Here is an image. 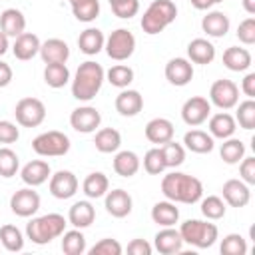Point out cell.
Wrapping results in <instances>:
<instances>
[{
    "label": "cell",
    "instance_id": "obj_39",
    "mask_svg": "<svg viewBox=\"0 0 255 255\" xmlns=\"http://www.w3.org/2000/svg\"><path fill=\"white\" fill-rule=\"evenodd\" d=\"M106 78H108V82L112 86L124 90L133 82V70L129 66H126V64H116L106 72Z\"/></svg>",
    "mask_w": 255,
    "mask_h": 255
},
{
    "label": "cell",
    "instance_id": "obj_3",
    "mask_svg": "<svg viewBox=\"0 0 255 255\" xmlns=\"http://www.w3.org/2000/svg\"><path fill=\"white\" fill-rule=\"evenodd\" d=\"M66 217L60 213H46L40 217H32L26 225V237L36 245H46L66 231Z\"/></svg>",
    "mask_w": 255,
    "mask_h": 255
},
{
    "label": "cell",
    "instance_id": "obj_5",
    "mask_svg": "<svg viewBox=\"0 0 255 255\" xmlns=\"http://www.w3.org/2000/svg\"><path fill=\"white\" fill-rule=\"evenodd\" d=\"M179 235L183 239V243L193 245L197 249H207L211 247L217 237H219V229L215 223L209 221H201V219H187L181 223L179 227Z\"/></svg>",
    "mask_w": 255,
    "mask_h": 255
},
{
    "label": "cell",
    "instance_id": "obj_36",
    "mask_svg": "<svg viewBox=\"0 0 255 255\" xmlns=\"http://www.w3.org/2000/svg\"><path fill=\"white\" fill-rule=\"evenodd\" d=\"M44 82L58 90V88H64L68 82H70V70L66 64H46L44 68Z\"/></svg>",
    "mask_w": 255,
    "mask_h": 255
},
{
    "label": "cell",
    "instance_id": "obj_8",
    "mask_svg": "<svg viewBox=\"0 0 255 255\" xmlns=\"http://www.w3.org/2000/svg\"><path fill=\"white\" fill-rule=\"evenodd\" d=\"M14 116L24 128H38L46 120V106L38 98H22L14 108Z\"/></svg>",
    "mask_w": 255,
    "mask_h": 255
},
{
    "label": "cell",
    "instance_id": "obj_20",
    "mask_svg": "<svg viewBox=\"0 0 255 255\" xmlns=\"http://www.w3.org/2000/svg\"><path fill=\"white\" fill-rule=\"evenodd\" d=\"M153 247L161 253V255H173L179 253L183 247V239L179 235V229L173 227H163L155 233L153 237Z\"/></svg>",
    "mask_w": 255,
    "mask_h": 255
},
{
    "label": "cell",
    "instance_id": "obj_41",
    "mask_svg": "<svg viewBox=\"0 0 255 255\" xmlns=\"http://www.w3.org/2000/svg\"><path fill=\"white\" fill-rule=\"evenodd\" d=\"M201 213L209 221H217L225 217V201L219 195H207L201 199Z\"/></svg>",
    "mask_w": 255,
    "mask_h": 255
},
{
    "label": "cell",
    "instance_id": "obj_59",
    "mask_svg": "<svg viewBox=\"0 0 255 255\" xmlns=\"http://www.w3.org/2000/svg\"><path fill=\"white\" fill-rule=\"evenodd\" d=\"M213 2H215V4H217V2H223V0H213Z\"/></svg>",
    "mask_w": 255,
    "mask_h": 255
},
{
    "label": "cell",
    "instance_id": "obj_60",
    "mask_svg": "<svg viewBox=\"0 0 255 255\" xmlns=\"http://www.w3.org/2000/svg\"><path fill=\"white\" fill-rule=\"evenodd\" d=\"M110 2H114V0H110Z\"/></svg>",
    "mask_w": 255,
    "mask_h": 255
},
{
    "label": "cell",
    "instance_id": "obj_25",
    "mask_svg": "<svg viewBox=\"0 0 255 255\" xmlns=\"http://www.w3.org/2000/svg\"><path fill=\"white\" fill-rule=\"evenodd\" d=\"M0 30L10 38L20 36L26 30V18L18 8H6L0 14Z\"/></svg>",
    "mask_w": 255,
    "mask_h": 255
},
{
    "label": "cell",
    "instance_id": "obj_57",
    "mask_svg": "<svg viewBox=\"0 0 255 255\" xmlns=\"http://www.w3.org/2000/svg\"><path fill=\"white\" fill-rule=\"evenodd\" d=\"M241 4H243L245 12H247L249 16H253V14H255V0H241Z\"/></svg>",
    "mask_w": 255,
    "mask_h": 255
},
{
    "label": "cell",
    "instance_id": "obj_33",
    "mask_svg": "<svg viewBox=\"0 0 255 255\" xmlns=\"http://www.w3.org/2000/svg\"><path fill=\"white\" fill-rule=\"evenodd\" d=\"M114 171L120 175V177H131L139 171V157L135 151H129V149H124V151H118L116 157H114Z\"/></svg>",
    "mask_w": 255,
    "mask_h": 255
},
{
    "label": "cell",
    "instance_id": "obj_48",
    "mask_svg": "<svg viewBox=\"0 0 255 255\" xmlns=\"http://www.w3.org/2000/svg\"><path fill=\"white\" fill-rule=\"evenodd\" d=\"M124 247L120 245L118 239H112V237H106V239H100L92 249H90V255H122Z\"/></svg>",
    "mask_w": 255,
    "mask_h": 255
},
{
    "label": "cell",
    "instance_id": "obj_54",
    "mask_svg": "<svg viewBox=\"0 0 255 255\" xmlns=\"http://www.w3.org/2000/svg\"><path fill=\"white\" fill-rule=\"evenodd\" d=\"M12 76H14V72H12L10 64L0 60V88H6L12 82Z\"/></svg>",
    "mask_w": 255,
    "mask_h": 255
},
{
    "label": "cell",
    "instance_id": "obj_55",
    "mask_svg": "<svg viewBox=\"0 0 255 255\" xmlns=\"http://www.w3.org/2000/svg\"><path fill=\"white\" fill-rule=\"evenodd\" d=\"M189 2H191V6L197 8V10H209V8L215 4L213 0H189Z\"/></svg>",
    "mask_w": 255,
    "mask_h": 255
},
{
    "label": "cell",
    "instance_id": "obj_31",
    "mask_svg": "<svg viewBox=\"0 0 255 255\" xmlns=\"http://www.w3.org/2000/svg\"><path fill=\"white\" fill-rule=\"evenodd\" d=\"M183 145L193 153H209V151H213L215 141H213L211 133H207L203 129H189L183 135Z\"/></svg>",
    "mask_w": 255,
    "mask_h": 255
},
{
    "label": "cell",
    "instance_id": "obj_22",
    "mask_svg": "<svg viewBox=\"0 0 255 255\" xmlns=\"http://www.w3.org/2000/svg\"><path fill=\"white\" fill-rule=\"evenodd\" d=\"M40 38L32 32H22L20 36L14 38V46H12V54L16 56V60L28 62L32 60L38 52H40Z\"/></svg>",
    "mask_w": 255,
    "mask_h": 255
},
{
    "label": "cell",
    "instance_id": "obj_56",
    "mask_svg": "<svg viewBox=\"0 0 255 255\" xmlns=\"http://www.w3.org/2000/svg\"><path fill=\"white\" fill-rule=\"evenodd\" d=\"M8 48H10V44H8V36L0 30V56H4V54L8 52Z\"/></svg>",
    "mask_w": 255,
    "mask_h": 255
},
{
    "label": "cell",
    "instance_id": "obj_43",
    "mask_svg": "<svg viewBox=\"0 0 255 255\" xmlns=\"http://www.w3.org/2000/svg\"><path fill=\"white\" fill-rule=\"evenodd\" d=\"M20 167L18 153L10 147H0V177H14Z\"/></svg>",
    "mask_w": 255,
    "mask_h": 255
},
{
    "label": "cell",
    "instance_id": "obj_14",
    "mask_svg": "<svg viewBox=\"0 0 255 255\" xmlns=\"http://www.w3.org/2000/svg\"><path fill=\"white\" fill-rule=\"evenodd\" d=\"M193 78V64L187 58H171L165 64V80L171 86H187Z\"/></svg>",
    "mask_w": 255,
    "mask_h": 255
},
{
    "label": "cell",
    "instance_id": "obj_38",
    "mask_svg": "<svg viewBox=\"0 0 255 255\" xmlns=\"http://www.w3.org/2000/svg\"><path fill=\"white\" fill-rule=\"evenodd\" d=\"M62 251L66 255H82L86 251V237L80 229L62 233Z\"/></svg>",
    "mask_w": 255,
    "mask_h": 255
},
{
    "label": "cell",
    "instance_id": "obj_15",
    "mask_svg": "<svg viewBox=\"0 0 255 255\" xmlns=\"http://www.w3.org/2000/svg\"><path fill=\"white\" fill-rule=\"evenodd\" d=\"M223 201L231 207H245L251 201V189L243 179H227L221 187Z\"/></svg>",
    "mask_w": 255,
    "mask_h": 255
},
{
    "label": "cell",
    "instance_id": "obj_23",
    "mask_svg": "<svg viewBox=\"0 0 255 255\" xmlns=\"http://www.w3.org/2000/svg\"><path fill=\"white\" fill-rule=\"evenodd\" d=\"M235 129H237V122L231 114L219 112V114L209 116V133H211V137L227 139L235 133Z\"/></svg>",
    "mask_w": 255,
    "mask_h": 255
},
{
    "label": "cell",
    "instance_id": "obj_37",
    "mask_svg": "<svg viewBox=\"0 0 255 255\" xmlns=\"http://www.w3.org/2000/svg\"><path fill=\"white\" fill-rule=\"evenodd\" d=\"M0 243L4 245L6 251L18 253L24 249V235L16 225H2L0 227Z\"/></svg>",
    "mask_w": 255,
    "mask_h": 255
},
{
    "label": "cell",
    "instance_id": "obj_13",
    "mask_svg": "<svg viewBox=\"0 0 255 255\" xmlns=\"http://www.w3.org/2000/svg\"><path fill=\"white\" fill-rule=\"evenodd\" d=\"M78 177L68 171V169H60L54 175H50V193L56 199H70L76 195L78 191Z\"/></svg>",
    "mask_w": 255,
    "mask_h": 255
},
{
    "label": "cell",
    "instance_id": "obj_7",
    "mask_svg": "<svg viewBox=\"0 0 255 255\" xmlns=\"http://www.w3.org/2000/svg\"><path fill=\"white\" fill-rule=\"evenodd\" d=\"M104 48H106V54H108L112 60L124 62V60H128V58L133 54V50H135V36H133L128 28H118V30H114V32L106 38Z\"/></svg>",
    "mask_w": 255,
    "mask_h": 255
},
{
    "label": "cell",
    "instance_id": "obj_49",
    "mask_svg": "<svg viewBox=\"0 0 255 255\" xmlns=\"http://www.w3.org/2000/svg\"><path fill=\"white\" fill-rule=\"evenodd\" d=\"M237 38H239V42H243L245 46L255 44V18H253V16L245 18V20L237 26Z\"/></svg>",
    "mask_w": 255,
    "mask_h": 255
},
{
    "label": "cell",
    "instance_id": "obj_40",
    "mask_svg": "<svg viewBox=\"0 0 255 255\" xmlns=\"http://www.w3.org/2000/svg\"><path fill=\"white\" fill-rule=\"evenodd\" d=\"M159 147H161V153L165 159V167H179L185 161V147L181 143L169 139Z\"/></svg>",
    "mask_w": 255,
    "mask_h": 255
},
{
    "label": "cell",
    "instance_id": "obj_24",
    "mask_svg": "<svg viewBox=\"0 0 255 255\" xmlns=\"http://www.w3.org/2000/svg\"><path fill=\"white\" fill-rule=\"evenodd\" d=\"M187 58L193 64H211L215 60V46L205 38H195L187 44Z\"/></svg>",
    "mask_w": 255,
    "mask_h": 255
},
{
    "label": "cell",
    "instance_id": "obj_10",
    "mask_svg": "<svg viewBox=\"0 0 255 255\" xmlns=\"http://www.w3.org/2000/svg\"><path fill=\"white\" fill-rule=\"evenodd\" d=\"M209 116H211V104L203 96H193L185 100V104L181 106V120L191 128L201 126L203 122H207Z\"/></svg>",
    "mask_w": 255,
    "mask_h": 255
},
{
    "label": "cell",
    "instance_id": "obj_52",
    "mask_svg": "<svg viewBox=\"0 0 255 255\" xmlns=\"http://www.w3.org/2000/svg\"><path fill=\"white\" fill-rule=\"evenodd\" d=\"M153 247L145 239H131L128 243V253L129 255H151Z\"/></svg>",
    "mask_w": 255,
    "mask_h": 255
},
{
    "label": "cell",
    "instance_id": "obj_32",
    "mask_svg": "<svg viewBox=\"0 0 255 255\" xmlns=\"http://www.w3.org/2000/svg\"><path fill=\"white\" fill-rule=\"evenodd\" d=\"M94 145L100 153H116L122 145V133L114 128H102L96 131Z\"/></svg>",
    "mask_w": 255,
    "mask_h": 255
},
{
    "label": "cell",
    "instance_id": "obj_19",
    "mask_svg": "<svg viewBox=\"0 0 255 255\" xmlns=\"http://www.w3.org/2000/svg\"><path fill=\"white\" fill-rule=\"evenodd\" d=\"M40 58L44 64H66L70 58V48L64 40L60 38H50L40 44Z\"/></svg>",
    "mask_w": 255,
    "mask_h": 255
},
{
    "label": "cell",
    "instance_id": "obj_35",
    "mask_svg": "<svg viewBox=\"0 0 255 255\" xmlns=\"http://www.w3.org/2000/svg\"><path fill=\"white\" fill-rule=\"evenodd\" d=\"M219 155H221V159H223L225 163H229V165L239 163V161L245 157V143H243L241 139H237V137L231 135V137L223 139L221 149H219Z\"/></svg>",
    "mask_w": 255,
    "mask_h": 255
},
{
    "label": "cell",
    "instance_id": "obj_2",
    "mask_svg": "<svg viewBox=\"0 0 255 255\" xmlns=\"http://www.w3.org/2000/svg\"><path fill=\"white\" fill-rule=\"evenodd\" d=\"M106 80V72L98 62H84L78 66L74 80H72V96L80 102H90L96 98V94L102 90V84Z\"/></svg>",
    "mask_w": 255,
    "mask_h": 255
},
{
    "label": "cell",
    "instance_id": "obj_16",
    "mask_svg": "<svg viewBox=\"0 0 255 255\" xmlns=\"http://www.w3.org/2000/svg\"><path fill=\"white\" fill-rule=\"evenodd\" d=\"M131 207H133V201H131V195L126 191V189H108L106 193V211L112 215V217H126L131 213Z\"/></svg>",
    "mask_w": 255,
    "mask_h": 255
},
{
    "label": "cell",
    "instance_id": "obj_18",
    "mask_svg": "<svg viewBox=\"0 0 255 255\" xmlns=\"http://www.w3.org/2000/svg\"><path fill=\"white\" fill-rule=\"evenodd\" d=\"M50 175H52L50 163L44 161V159H32V161H28V163L22 167V171H20L22 181H24L26 185H30V187H38V185L46 183V181L50 179Z\"/></svg>",
    "mask_w": 255,
    "mask_h": 255
},
{
    "label": "cell",
    "instance_id": "obj_53",
    "mask_svg": "<svg viewBox=\"0 0 255 255\" xmlns=\"http://www.w3.org/2000/svg\"><path fill=\"white\" fill-rule=\"evenodd\" d=\"M241 92L247 96V98H255V74L253 72H249L245 78H243V82H241Z\"/></svg>",
    "mask_w": 255,
    "mask_h": 255
},
{
    "label": "cell",
    "instance_id": "obj_44",
    "mask_svg": "<svg viewBox=\"0 0 255 255\" xmlns=\"http://www.w3.org/2000/svg\"><path fill=\"white\" fill-rule=\"evenodd\" d=\"M235 122H237L243 129H253V128H255V102H253L251 98H247L245 102H241V104L237 106Z\"/></svg>",
    "mask_w": 255,
    "mask_h": 255
},
{
    "label": "cell",
    "instance_id": "obj_45",
    "mask_svg": "<svg viewBox=\"0 0 255 255\" xmlns=\"http://www.w3.org/2000/svg\"><path fill=\"white\" fill-rule=\"evenodd\" d=\"M143 169L149 175H159L163 169H167L163 153H161V147H151V149L145 151V155H143Z\"/></svg>",
    "mask_w": 255,
    "mask_h": 255
},
{
    "label": "cell",
    "instance_id": "obj_28",
    "mask_svg": "<svg viewBox=\"0 0 255 255\" xmlns=\"http://www.w3.org/2000/svg\"><path fill=\"white\" fill-rule=\"evenodd\" d=\"M251 52L247 48L231 46L223 52V66L231 72H245L251 66Z\"/></svg>",
    "mask_w": 255,
    "mask_h": 255
},
{
    "label": "cell",
    "instance_id": "obj_26",
    "mask_svg": "<svg viewBox=\"0 0 255 255\" xmlns=\"http://www.w3.org/2000/svg\"><path fill=\"white\" fill-rule=\"evenodd\" d=\"M229 18L227 14L219 12V10H213V12H207L201 20V28L207 36L211 38H223L227 32H229Z\"/></svg>",
    "mask_w": 255,
    "mask_h": 255
},
{
    "label": "cell",
    "instance_id": "obj_21",
    "mask_svg": "<svg viewBox=\"0 0 255 255\" xmlns=\"http://www.w3.org/2000/svg\"><path fill=\"white\" fill-rule=\"evenodd\" d=\"M173 133H175V128L167 118H153L145 124V137L151 143L163 145L165 141L173 139Z\"/></svg>",
    "mask_w": 255,
    "mask_h": 255
},
{
    "label": "cell",
    "instance_id": "obj_46",
    "mask_svg": "<svg viewBox=\"0 0 255 255\" xmlns=\"http://www.w3.org/2000/svg\"><path fill=\"white\" fill-rule=\"evenodd\" d=\"M72 14L80 22H94L98 18V14H100V0L76 4V6H72Z\"/></svg>",
    "mask_w": 255,
    "mask_h": 255
},
{
    "label": "cell",
    "instance_id": "obj_51",
    "mask_svg": "<svg viewBox=\"0 0 255 255\" xmlns=\"http://www.w3.org/2000/svg\"><path fill=\"white\" fill-rule=\"evenodd\" d=\"M239 173L247 185H253L255 183V157H243L241 163H239Z\"/></svg>",
    "mask_w": 255,
    "mask_h": 255
},
{
    "label": "cell",
    "instance_id": "obj_11",
    "mask_svg": "<svg viewBox=\"0 0 255 255\" xmlns=\"http://www.w3.org/2000/svg\"><path fill=\"white\" fill-rule=\"evenodd\" d=\"M10 209L18 217H32L40 209V195L34 187H22L10 197Z\"/></svg>",
    "mask_w": 255,
    "mask_h": 255
},
{
    "label": "cell",
    "instance_id": "obj_27",
    "mask_svg": "<svg viewBox=\"0 0 255 255\" xmlns=\"http://www.w3.org/2000/svg\"><path fill=\"white\" fill-rule=\"evenodd\" d=\"M96 219V209L90 201H76L70 211H68V221L76 227V229H86L94 223Z\"/></svg>",
    "mask_w": 255,
    "mask_h": 255
},
{
    "label": "cell",
    "instance_id": "obj_12",
    "mask_svg": "<svg viewBox=\"0 0 255 255\" xmlns=\"http://www.w3.org/2000/svg\"><path fill=\"white\" fill-rule=\"evenodd\" d=\"M102 114L94 106H80L70 114V126L80 133H92L100 128Z\"/></svg>",
    "mask_w": 255,
    "mask_h": 255
},
{
    "label": "cell",
    "instance_id": "obj_30",
    "mask_svg": "<svg viewBox=\"0 0 255 255\" xmlns=\"http://www.w3.org/2000/svg\"><path fill=\"white\" fill-rule=\"evenodd\" d=\"M104 44H106V36L100 28H86L78 38L80 52H84L86 56H96L98 52H102Z\"/></svg>",
    "mask_w": 255,
    "mask_h": 255
},
{
    "label": "cell",
    "instance_id": "obj_42",
    "mask_svg": "<svg viewBox=\"0 0 255 255\" xmlns=\"http://www.w3.org/2000/svg\"><path fill=\"white\" fill-rule=\"evenodd\" d=\"M219 251L223 255H245L247 253V241L239 233H229L221 239Z\"/></svg>",
    "mask_w": 255,
    "mask_h": 255
},
{
    "label": "cell",
    "instance_id": "obj_4",
    "mask_svg": "<svg viewBox=\"0 0 255 255\" xmlns=\"http://www.w3.org/2000/svg\"><path fill=\"white\" fill-rule=\"evenodd\" d=\"M177 18V6L173 0H153L143 16H141V30L149 36L163 32L171 22Z\"/></svg>",
    "mask_w": 255,
    "mask_h": 255
},
{
    "label": "cell",
    "instance_id": "obj_47",
    "mask_svg": "<svg viewBox=\"0 0 255 255\" xmlns=\"http://www.w3.org/2000/svg\"><path fill=\"white\" fill-rule=\"evenodd\" d=\"M110 6H112V12L118 16V18H131V16H135L137 12H139V0H114V2H110Z\"/></svg>",
    "mask_w": 255,
    "mask_h": 255
},
{
    "label": "cell",
    "instance_id": "obj_29",
    "mask_svg": "<svg viewBox=\"0 0 255 255\" xmlns=\"http://www.w3.org/2000/svg\"><path fill=\"white\" fill-rule=\"evenodd\" d=\"M151 219H153V223H157L161 227H173L179 221V209L169 199L157 201L151 207Z\"/></svg>",
    "mask_w": 255,
    "mask_h": 255
},
{
    "label": "cell",
    "instance_id": "obj_50",
    "mask_svg": "<svg viewBox=\"0 0 255 255\" xmlns=\"http://www.w3.org/2000/svg\"><path fill=\"white\" fill-rule=\"evenodd\" d=\"M18 137H20V131L16 124L8 120H0V143H14L18 141Z\"/></svg>",
    "mask_w": 255,
    "mask_h": 255
},
{
    "label": "cell",
    "instance_id": "obj_6",
    "mask_svg": "<svg viewBox=\"0 0 255 255\" xmlns=\"http://www.w3.org/2000/svg\"><path fill=\"white\" fill-rule=\"evenodd\" d=\"M32 149L42 157H60L70 151V137L64 131H42L32 139Z\"/></svg>",
    "mask_w": 255,
    "mask_h": 255
},
{
    "label": "cell",
    "instance_id": "obj_9",
    "mask_svg": "<svg viewBox=\"0 0 255 255\" xmlns=\"http://www.w3.org/2000/svg\"><path fill=\"white\" fill-rule=\"evenodd\" d=\"M209 104L217 106L219 110H231L239 104V88L231 80H215L209 88Z\"/></svg>",
    "mask_w": 255,
    "mask_h": 255
},
{
    "label": "cell",
    "instance_id": "obj_17",
    "mask_svg": "<svg viewBox=\"0 0 255 255\" xmlns=\"http://www.w3.org/2000/svg\"><path fill=\"white\" fill-rule=\"evenodd\" d=\"M116 110L120 116L126 118H133L143 110V96L137 90H129L124 88L118 96H116Z\"/></svg>",
    "mask_w": 255,
    "mask_h": 255
},
{
    "label": "cell",
    "instance_id": "obj_34",
    "mask_svg": "<svg viewBox=\"0 0 255 255\" xmlns=\"http://www.w3.org/2000/svg\"><path fill=\"white\" fill-rule=\"evenodd\" d=\"M82 189H84L86 197H90V199L104 197V195L108 193V189H110V179H108V175L102 173V171H92V173L84 179Z\"/></svg>",
    "mask_w": 255,
    "mask_h": 255
},
{
    "label": "cell",
    "instance_id": "obj_1",
    "mask_svg": "<svg viewBox=\"0 0 255 255\" xmlns=\"http://www.w3.org/2000/svg\"><path fill=\"white\" fill-rule=\"evenodd\" d=\"M161 193L173 203H197L203 197V183L183 171H171L161 179Z\"/></svg>",
    "mask_w": 255,
    "mask_h": 255
},
{
    "label": "cell",
    "instance_id": "obj_58",
    "mask_svg": "<svg viewBox=\"0 0 255 255\" xmlns=\"http://www.w3.org/2000/svg\"><path fill=\"white\" fill-rule=\"evenodd\" d=\"M70 6H76V4H82V2H92V0H68Z\"/></svg>",
    "mask_w": 255,
    "mask_h": 255
}]
</instances>
